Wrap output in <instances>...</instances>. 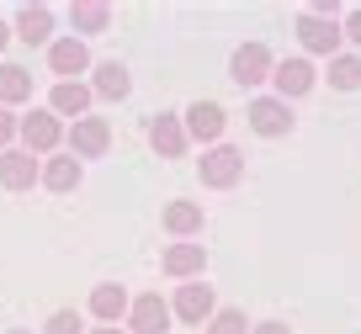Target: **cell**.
<instances>
[{
    "label": "cell",
    "mask_w": 361,
    "mask_h": 334,
    "mask_svg": "<svg viewBox=\"0 0 361 334\" xmlns=\"http://www.w3.org/2000/svg\"><path fill=\"white\" fill-rule=\"evenodd\" d=\"M239 175H245V154H239V149L213 144V149L202 154V186L228 191V186H239Z\"/></svg>",
    "instance_id": "obj_1"
},
{
    "label": "cell",
    "mask_w": 361,
    "mask_h": 334,
    "mask_svg": "<svg viewBox=\"0 0 361 334\" xmlns=\"http://www.w3.org/2000/svg\"><path fill=\"white\" fill-rule=\"evenodd\" d=\"M16 133H22L27 154H54V149L64 144V123H59L54 111H32V117H22Z\"/></svg>",
    "instance_id": "obj_2"
},
{
    "label": "cell",
    "mask_w": 361,
    "mask_h": 334,
    "mask_svg": "<svg viewBox=\"0 0 361 334\" xmlns=\"http://www.w3.org/2000/svg\"><path fill=\"white\" fill-rule=\"evenodd\" d=\"M250 128H255L260 138H287V133H293V111H287V101H276V96L250 101Z\"/></svg>",
    "instance_id": "obj_3"
},
{
    "label": "cell",
    "mask_w": 361,
    "mask_h": 334,
    "mask_svg": "<svg viewBox=\"0 0 361 334\" xmlns=\"http://www.w3.org/2000/svg\"><path fill=\"white\" fill-rule=\"evenodd\" d=\"M271 69H276V58H271L266 43H245L234 54V64H228V75L239 80V85H260V80H271Z\"/></svg>",
    "instance_id": "obj_4"
},
{
    "label": "cell",
    "mask_w": 361,
    "mask_h": 334,
    "mask_svg": "<svg viewBox=\"0 0 361 334\" xmlns=\"http://www.w3.org/2000/svg\"><path fill=\"white\" fill-rule=\"evenodd\" d=\"M170 329V308L159 292H144V297L128 308V334H165Z\"/></svg>",
    "instance_id": "obj_5"
},
{
    "label": "cell",
    "mask_w": 361,
    "mask_h": 334,
    "mask_svg": "<svg viewBox=\"0 0 361 334\" xmlns=\"http://www.w3.org/2000/svg\"><path fill=\"white\" fill-rule=\"evenodd\" d=\"M106 144H112V128H106L102 117H80V123L69 128V154H75V159L106 154Z\"/></svg>",
    "instance_id": "obj_6"
},
{
    "label": "cell",
    "mask_w": 361,
    "mask_h": 334,
    "mask_svg": "<svg viewBox=\"0 0 361 334\" xmlns=\"http://www.w3.org/2000/svg\"><path fill=\"white\" fill-rule=\"evenodd\" d=\"M224 106H218V101H197L192 111H186V138H197V144H218V138H224Z\"/></svg>",
    "instance_id": "obj_7"
},
{
    "label": "cell",
    "mask_w": 361,
    "mask_h": 334,
    "mask_svg": "<svg viewBox=\"0 0 361 334\" xmlns=\"http://www.w3.org/2000/svg\"><path fill=\"white\" fill-rule=\"evenodd\" d=\"M271 80H276V101L308 96V90H314V64H308V58H282V64L271 69Z\"/></svg>",
    "instance_id": "obj_8"
},
{
    "label": "cell",
    "mask_w": 361,
    "mask_h": 334,
    "mask_svg": "<svg viewBox=\"0 0 361 334\" xmlns=\"http://www.w3.org/2000/svg\"><path fill=\"white\" fill-rule=\"evenodd\" d=\"M176 313L180 323H202V318H213L218 313V302H213V287H202V281H186V287L176 292Z\"/></svg>",
    "instance_id": "obj_9"
},
{
    "label": "cell",
    "mask_w": 361,
    "mask_h": 334,
    "mask_svg": "<svg viewBox=\"0 0 361 334\" xmlns=\"http://www.w3.org/2000/svg\"><path fill=\"white\" fill-rule=\"evenodd\" d=\"M298 37H303L308 54H329V58H335V48H340V37H345V32H340L329 16H308L303 11V16H298Z\"/></svg>",
    "instance_id": "obj_10"
},
{
    "label": "cell",
    "mask_w": 361,
    "mask_h": 334,
    "mask_svg": "<svg viewBox=\"0 0 361 334\" xmlns=\"http://www.w3.org/2000/svg\"><path fill=\"white\" fill-rule=\"evenodd\" d=\"M48 69L54 75H85L90 69V54H85V43L80 37H59V43H48Z\"/></svg>",
    "instance_id": "obj_11"
},
{
    "label": "cell",
    "mask_w": 361,
    "mask_h": 334,
    "mask_svg": "<svg viewBox=\"0 0 361 334\" xmlns=\"http://www.w3.org/2000/svg\"><path fill=\"white\" fill-rule=\"evenodd\" d=\"M32 180H37V159L27 149H6L0 154V186L6 191H27Z\"/></svg>",
    "instance_id": "obj_12"
},
{
    "label": "cell",
    "mask_w": 361,
    "mask_h": 334,
    "mask_svg": "<svg viewBox=\"0 0 361 334\" xmlns=\"http://www.w3.org/2000/svg\"><path fill=\"white\" fill-rule=\"evenodd\" d=\"M149 144H154L159 159H180L186 154V128H180V117H154V123H149Z\"/></svg>",
    "instance_id": "obj_13"
},
{
    "label": "cell",
    "mask_w": 361,
    "mask_h": 334,
    "mask_svg": "<svg viewBox=\"0 0 361 334\" xmlns=\"http://www.w3.org/2000/svg\"><path fill=\"white\" fill-rule=\"evenodd\" d=\"M85 106H90V85H80V80H59L54 85V96H48V111L54 117H85Z\"/></svg>",
    "instance_id": "obj_14"
},
{
    "label": "cell",
    "mask_w": 361,
    "mask_h": 334,
    "mask_svg": "<svg viewBox=\"0 0 361 334\" xmlns=\"http://www.w3.org/2000/svg\"><path fill=\"white\" fill-rule=\"evenodd\" d=\"M202 266H207V249L202 245H170L165 249V276H176V281L202 276Z\"/></svg>",
    "instance_id": "obj_15"
},
{
    "label": "cell",
    "mask_w": 361,
    "mask_h": 334,
    "mask_svg": "<svg viewBox=\"0 0 361 334\" xmlns=\"http://www.w3.org/2000/svg\"><path fill=\"white\" fill-rule=\"evenodd\" d=\"M16 37H22V43H48V37H54V11H48V6H22V16H16Z\"/></svg>",
    "instance_id": "obj_16"
},
{
    "label": "cell",
    "mask_w": 361,
    "mask_h": 334,
    "mask_svg": "<svg viewBox=\"0 0 361 334\" xmlns=\"http://www.w3.org/2000/svg\"><path fill=\"white\" fill-rule=\"evenodd\" d=\"M37 180H43L48 191H75V186H80V159H75V154L48 159V165L37 170Z\"/></svg>",
    "instance_id": "obj_17"
},
{
    "label": "cell",
    "mask_w": 361,
    "mask_h": 334,
    "mask_svg": "<svg viewBox=\"0 0 361 334\" xmlns=\"http://www.w3.org/2000/svg\"><path fill=\"white\" fill-rule=\"evenodd\" d=\"M165 228L176 239L202 234V207H197V202H170V207H165Z\"/></svg>",
    "instance_id": "obj_18"
},
{
    "label": "cell",
    "mask_w": 361,
    "mask_h": 334,
    "mask_svg": "<svg viewBox=\"0 0 361 334\" xmlns=\"http://www.w3.org/2000/svg\"><path fill=\"white\" fill-rule=\"evenodd\" d=\"M128 308H133V302H128L123 287H96V292H90V313H96L102 323H117Z\"/></svg>",
    "instance_id": "obj_19"
},
{
    "label": "cell",
    "mask_w": 361,
    "mask_h": 334,
    "mask_svg": "<svg viewBox=\"0 0 361 334\" xmlns=\"http://www.w3.org/2000/svg\"><path fill=\"white\" fill-rule=\"evenodd\" d=\"M27 96H32V75L22 64H0V106H16Z\"/></svg>",
    "instance_id": "obj_20"
},
{
    "label": "cell",
    "mask_w": 361,
    "mask_h": 334,
    "mask_svg": "<svg viewBox=\"0 0 361 334\" xmlns=\"http://www.w3.org/2000/svg\"><path fill=\"white\" fill-rule=\"evenodd\" d=\"M90 90H96V96H106V101H123L128 90H133V80H128V69L112 58V64L96 69V85H90Z\"/></svg>",
    "instance_id": "obj_21"
},
{
    "label": "cell",
    "mask_w": 361,
    "mask_h": 334,
    "mask_svg": "<svg viewBox=\"0 0 361 334\" xmlns=\"http://www.w3.org/2000/svg\"><path fill=\"white\" fill-rule=\"evenodd\" d=\"M69 16H75V27H80V32H102V27L112 22V6H102V0H80V6H75Z\"/></svg>",
    "instance_id": "obj_22"
},
{
    "label": "cell",
    "mask_w": 361,
    "mask_h": 334,
    "mask_svg": "<svg viewBox=\"0 0 361 334\" xmlns=\"http://www.w3.org/2000/svg\"><path fill=\"white\" fill-rule=\"evenodd\" d=\"M329 85L335 90H356L361 85V58H350V54L329 58Z\"/></svg>",
    "instance_id": "obj_23"
},
{
    "label": "cell",
    "mask_w": 361,
    "mask_h": 334,
    "mask_svg": "<svg viewBox=\"0 0 361 334\" xmlns=\"http://www.w3.org/2000/svg\"><path fill=\"white\" fill-rule=\"evenodd\" d=\"M250 323H245V313L239 308H224V313H213V318H207V334H245Z\"/></svg>",
    "instance_id": "obj_24"
},
{
    "label": "cell",
    "mask_w": 361,
    "mask_h": 334,
    "mask_svg": "<svg viewBox=\"0 0 361 334\" xmlns=\"http://www.w3.org/2000/svg\"><path fill=\"white\" fill-rule=\"evenodd\" d=\"M43 334H80V313H75V308H59L54 318H48Z\"/></svg>",
    "instance_id": "obj_25"
},
{
    "label": "cell",
    "mask_w": 361,
    "mask_h": 334,
    "mask_svg": "<svg viewBox=\"0 0 361 334\" xmlns=\"http://www.w3.org/2000/svg\"><path fill=\"white\" fill-rule=\"evenodd\" d=\"M11 138H16V117L0 106V154H6V144H11Z\"/></svg>",
    "instance_id": "obj_26"
},
{
    "label": "cell",
    "mask_w": 361,
    "mask_h": 334,
    "mask_svg": "<svg viewBox=\"0 0 361 334\" xmlns=\"http://www.w3.org/2000/svg\"><path fill=\"white\" fill-rule=\"evenodd\" d=\"M340 32H345L350 43H361V11H350V16H345V27H340Z\"/></svg>",
    "instance_id": "obj_27"
},
{
    "label": "cell",
    "mask_w": 361,
    "mask_h": 334,
    "mask_svg": "<svg viewBox=\"0 0 361 334\" xmlns=\"http://www.w3.org/2000/svg\"><path fill=\"white\" fill-rule=\"evenodd\" d=\"M255 334H293V329H287V323H260Z\"/></svg>",
    "instance_id": "obj_28"
},
{
    "label": "cell",
    "mask_w": 361,
    "mask_h": 334,
    "mask_svg": "<svg viewBox=\"0 0 361 334\" xmlns=\"http://www.w3.org/2000/svg\"><path fill=\"white\" fill-rule=\"evenodd\" d=\"M6 43H11V27H6V22H0V54H6Z\"/></svg>",
    "instance_id": "obj_29"
},
{
    "label": "cell",
    "mask_w": 361,
    "mask_h": 334,
    "mask_svg": "<svg viewBox=\"0 0 361 334\" xmlns=\"http://www.w3.org/2000/svg\"><path fill=\"white\" fill-rule=\"evenodd\" d=\"M90 334H128V329H117V323H106V329H90Z\"/></svg>",
    "instance_id": "obj_30"
},
{
    "label": "cell",
    "mask_w": 361,
    "mask_h": 334,
    "mask_svg": "<svg viewBox=\"0 0 361 334\" xmlns=\"http://www.w3.org/2000/svg\"><path fill=\"white\" fill-rule=\"evenodd\" d=\"M11 334H32V329H11Z\"/></svg>",
    "instance_id": "obj_31"
}]
</instances>
